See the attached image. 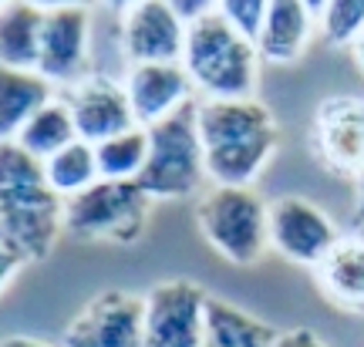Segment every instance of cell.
Returning a JSON list of instances; mask_svg holds the SVG:
<instances>
[{
  "mask_svg": "<svg viewBox=\"0 0 364 347\" xmlns=\"http://www.w3.org/2000/svg\"><path fill=\"white\" fill-rule=\"evenodd\" d=\"M314 149L327 172L358 179L364 172V98L334 95L317 105Z\"/></svg>",
  "mask_w": 364,
  "mask_h": 347,
  "instance_id": "obj_12",
  "label": "cell"
},
{
  "mask_svg": "<svg viewBox=\"0 0 364 347\" xmlns=\"http://www.w3.org/2000/svg\"><path fill=\"white\" fill-rule=\"evenodd\" d=\"M220 11H223V17L243 34V38L257 44L263 24H267L270 4H263V0H230V4H220Z\"/></svg>",
  "mask_w": 364,
  "mask_h": 347,
  "instance_id": "obj_24",
  "label": "cell"
},
{
  "mask_svg": "<svg viewBox=\"0 0 364 347\" xmlns=\"http://www.w3.org/2000/svg\"><path fill=\"white\" fill-rule=\"evenodd\" d=\"M65 105L71 108L78 139L91 142V145L115 139L122 132L142 129L135 122L125 81L102 75V71H91L88 78H81L78 85L65 88Z\"/></svg>",
  "mask_w": 364,
  "mask_h": 347,
  "instance_id": "obj_11",
  "label": "cell"
},
{
  "mask_svg": "<svg viewBox=\"0 0 364 347\" xmlns=\"http://www.w3.org/2000/svg\"><path fill=\"white\" fill-rule=\"evenodd\" d=\"M54 102V85L38 71L0 65V142H17L24 125Z\"/></svg>",
  "mask_w": 364,
  "mask_h": 347,
  "instance_id": "obj_17",
  "label": "cell"
},
{
  "mask_svg": "<svg viewBox=\"0 0 364 347\" xmlns=\"http://www.w3.org/2000/svg\"><path fill=\"white\" fill-rule=\"evenodd\" d=\"M182 17L172 4H129L122 11V51L132 65H172L186 54Z\"/></svg>",
  "mask_w": 364,
  "mask_h": 347,
  "instance_id": "obj_13",
  "label": "cell"
},
{
  "mask_svg": "<svg viewBox=\"0 0 364 347\" xmlns=\"http://www.w3.org/2000/svg\"><path fill=\"white\" fill-rule=\"evenodd\" d=\"M196 122L213 186L253 189L280 145V125L257 98H199Z\"/></svg>",
  "mask_w": 364,
  "mask_h": 347,
  "instance_id": "obj_1",
  "label": "cell"
},
{
  "mask_svg": "<svg viewBox=\"0 0 364 347\" xmlns=\"http://www.w3.org/2000/svg\"><path fill=\"white\" fill-rule=\"evenodd\" d=\"M145 132H149V159L135 182L152 199H189L199 193L209 176L196 122V98Z\"/></svg>",
  "mask_w": 364,
  "mask_h": 347,
  "instance_id": "obj_4",
  "label": "cell"
},
{
  "mask_svg": "<svg viewBox=\"0 0 364 347\" xmlns=\"http://www.w3.org/2000/svg\"><path fill=\"white\" fill-rule=\"evenodd\" d=\"M196 226L203 240L236 267H253L270 250V203L253 189H206L196 203Z\"/></svg>",
  "mask_w": 364,
  "mask_h": 347,
  "instance_id": "obj_5",
  "label": "cell"
},
{
  "mask_svg": "<svg viewBox=\"0 0 364 347\" xmlns=\"http://www.w3.org/2000/svg\"><path fill=\"white\" fill-rule=\"evenodd\" d=\"M182 65L203 98H253L260 51L223 17L220 4H213L186 31Z\"/></svg>",
  "mask_w": 364,
  "mask_h": 347,
  "instance_id": "obj_3",
  "label": "cell"
},
{
  "mask_svg": "<svg viewBox=\"0 0 364 347\" xmlns=\"http://www.w3.org/2000/svg\"><path fill=\"white\" fill-rule=\"evenodd\" d=\"M65 230V199L48 186L44 162L0 142V246L24 263L51 257Z\"/></svg>",
  "mask_w": 364,
  "mask_h": 347,
  "instance_id": "obj_2",
  "label": "cell"
},
{
  "mask_svg": "<svg viewBox=\"0 0 364 347\" xmlns=\"http://www.w3.org/2000/svg\"><path fill=\"white\" fill-rule=\"evenodd\" d=\"M277 347H327V344L307 327H290V331H280Z\"/></svg>",
  "mask_w": 364,
  "mask_h": 347,
  "instance_id": "obj_25",
  "label": "cell"
},
{
  "mask_svg": "<svg viewBox=\"0 0 364 347\" xmlns=\"http://www.w3.org/2000/svg\"><path fill=\"white\" fill-rule=\"evenodd\" d=\"M321 294L341 310L364 314V236H341L334 250L314 270Z\"/></svg>",
  "mask_w": 364,
  "mask_h": 347,
  "instance_id": "obj_16",
  "label": "cell"
},
{
  "mask_svg": "<svg viewBox=\"0 0 364 347\" xmlns=\"http://www.w3.org/2000/svg\"><path fill=\"white\" fill-rule=\"evenodd\" d=\"M321 7L324 4H294V0L270 4L267 24H263L260 41H257V51H260L263 61L294 65L300 54L307 51V44H311Z\"/></svg>",
  "mask_w": 364,
  "mask_h": 347,
  "instance_id": "obj_15",
  "label": "cell"
},
{
  "mask_svg": "<svg viewBox=\"0 0 364 347\" xmlns=\"http://www.w3.org/2000/svg\"><path fill=\"white\" fill-rule=\"evenodd\" d=\"M44 7L0 4V65L17 71H38Z\"/></svg>",
  "mask_w": 364,
  "mask_h": 347,
  "instance_id": "obj_19",
  "label": "cell"
},
{
  "mask_svg": "<svg viewBox=\"0 0 364 347\" xmlns=\"http://www.w3.org/2000/svg\"><path fill=\"white\" fill-rule=\"evenodd\" d=\"M21 267H24V260L14 257L11 250H4V246H0V290H4L17 273H21Z\"/></svg>",
  "mask_w": 364,
  "mask_h": 347,
  "instance_id": "obj_26",
  "label": "cell"
},
{
  "mask_svg": "<svg viewBox=\"0 0 364 347\" xmlns=\"http://www.w3.org/2000/svg\"><path fill=\"white\" fill-rule=\"evenodd\" d=\"M152 196L139 182L98 179L91 189L65 199V233L78 240L132 246L149 226Z\"/></svg>",
  "mask_w": 364,
  "mask_h": 347,
  "instance_id": "obj_6",
  "label": "cell"
},
{
  "mask_svg": "<svg viewBox=\"0 0 364 347\" xmlns=\"http://www.w3.org/2000/svg\"><path fill=\"white\" fill-rule=\"evenodd\" d=\"M71 142H78V129H75V118H71V108L65 105V98H54L51 105H44L17 135V145L27 155H34L38 162H48Z\"/></svg>",
  "mask_w": 364,
  "mask_h": 347,
  "instance_id": "obj_20",
  "label": "cell"
},
{
  "mask_svg": "<svg viewBox=\"0 0 364 347\" xmlns=\"http://www.w3.org/2000/svg\"><path fill=\"white\" fill-rule=\"evenodd\" d=\"M95 155H98L102 179L135 182L142 176L145 159H149V132L132 129V132H122V135H115V139H108V142H98V145H95Z\"/></svg>",
  "mask_w": 364,
  "mask_h": 347,
  "instance_id": "obj_22",
  "label": "cell"
},
{
  "mask_svg": "<svg viewBox=\"0 0 364 347\" xmlns=\"http://www.w3.org/2000/svg\"><path fill=\"white\" fill-rule=\"evenodd\" d=\"M209 290L196 280H162L145 294L142 347H203Z\"/></svg>",
  "mask_w": 364,
  "mask_h": 347,
  "instance_id": "obj_7",
  "label": "cell"
},
{
  "mask_svg": "<svg viewBox=\"0 0 364 347\" xmlns=\"http://www.w3.org/2000/svg\"><path fill=\"white\" fill-rule=\"evenodd\" d=\"M280 331L223 297H209L203 347H277Z\"/></svg>",
  "mask_w": 364,
  "mask_h": 347,
  "instance_id": "obj_18",
  "label": "cell"
},
{
  "mask_svg": "<svg viewBox=\"0 0 364 347\" xmlns=\"http://www.w3.org/2000/svg\"><path fill=\"white\" fill-rule=\"evenodd\" d=\"M351 54H354V65H358V68H361V71H364V34H361V38H358V44H354V48H351Z\"/></svg>",
  "mask_w": 364,
  "mask_h": 347,
  "instance_id": "obj_29",
  "label": "cell"
},
{
  "mask_svg": "<svg viewBox=\"0 0 364 347\" xmlns=\"http://www.w3.org/2000/svg\"><path fill=\"white\" fill-rule=\"evenodd\" d=\"M145 297L102 290L71 317L61 347H142Z\"/></svg>",
  "mask_w": 364,
  "mask_h": 347,
  "instance_id": "obj_9",
  "label": "cell"
},
{
  "mask_svg": "<svg viewBox=\"0 0 364 347\" xmlns=\"http://www.w3.org/2000/svg\"><path fill=\"white\" fill-rule=\"evenodd\" d=\"M354 216L361 219V226H364V172L354 179Z\"/></svg>",
  "mask_w": 364,
  "mask_h": 347,
  "instance_id": "obj_28",
  "label": "cell"
},
{
  "mask_svg": "<svg viewBox=\"0 0 364 347\" xmlns=\"http://www.w3.org/2000/svg\"><path fill=\"white\" fill-rule=\"evenodd\" d=\"M125 91H129L135 122L149 129L172 112H179L182 105L193 102V78L182 61L172 65H132L125 71Z\"/></svg>",
  "mask_w": 364,
  "mask_h": 347,
  "instance_id": "obj_14",
  "label": "cell"
},
{
  "mask_svg": "<svg viewBox=\"0 0 364 347\" xmlns=\"http://www.w3.org/2000/svg\"><path fill=\"white\" fill-rule=\"evenodd\" d=\"M341 240L338 226L321 206L304 196H280L270 203V250L284 260L317 270Z\"/></svg>",
  "mask_w": 364,
  "mask_h": 347,
  "instance_id": "obj_8",
  "label": "cell"
},
{
  "mask_svg": "<svg viewBox=\"0 0 364 347\" xmlns=\"http://www.w3.org/2000/svg\"><path fill=\"white\" fill-rule=\"evenodd\" d=\"M317 24L324 31V41L334 48H354L364 34V0H338L324 4Z\"/></svg>",
  "mask_w": 364,
  "mask_h": 347,
  "instance_id": "obj_23",
  "label": "cell"
},
{
  "mask_svg": "<svg viewBox=\"0 0 364 347\" xmlns=\"http://www.w3.org/2000/svg\"><path fill=\"white\" fill-rule=\"evenodd\" d=\"M44 176H48V186L61 199H71V196L91 189L95 182L102 179V169H98V155H95V145L85 139L65 145L58 155H51L44 162Z\"/></svg>",
  "mask_w": 364,
  "mask_h": 347,
  "instance_id": "obj_21",
  "label": "cell"
},
{
  "mask_svg": "<svg viewBox=\"0 0 364 347\" xmlns=\"http://www.w3.org/2000/svg\"><path fill=\"white\" fill-rule=\"evenodd\" d=\"M88 38L91 14L78 4H51L44 7V27H41V58L38 75L51 85H78L91 75L88 65Z\"/></svg>",
  "mask_w": 364,
  "mask_h": 347,
  "instance_id": "obj_10",
  "label": "cell"
},
{
  "mask_svg": "<svg viewBox=\"0 0 364 347\" xmlns=\"http://www.w3.org/2000/svg\"><path fill=\"white\" fill-rule=\"evenodd\" d=\"M0 347H61V344H48L41 337H27V334H11V337H0Z\"/></svg>",
  "mask_w": 364,
  "mask_h": 347,
  "instance_id": "obj_27",
  "label": "cell"
},
{
  "mask_svg": "<svg viewBox=\"0 0 364 347\" xmlns=\"http://www.w3.org/2000/svg\"><path fill=\"white\" fill-rule=\"evenodd\" d=\"M361 236H364V226H361Z\"/></svg>",
  "mask_w": 364,
  "mask_h": 347,
  "instance_id": "obj_30",
  "label": "cell"
}]
</instances>
